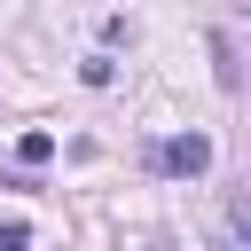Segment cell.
Instances as JSON below:
<instances>
[{"instance_id": "6da1fadb", "label": "cell", "mask_w": 251, "mask_h": 251, "mask_svg": "<svg viewBox=\"0 0 251 251\" xmlns=\"http://www.w3.org/2000/svg\"><path fill=\"white\" fill-rule=\"evenodd\" d=\"M149 165H157V173L196 180V173H212V133H173V141H157V149H149Z\"/></svg>"}, {"instance_id": "7a4b0ae2", "label": "cell", "mask_w": 251, "mask_h": 251, "mask_svg": "<svg viewBox=\"0 0 251 251\" xmlns=\"http://www.w3.org/2000/svg\"><path fill=\"white\" fill-rule=\"evenodd\" d=\"M16 157H24V165H47V157H55V133H24Z\"/></svg>"}, {"instance_id": "3957f363", "label": "cell", "mask_w": 251, "mask_h": 251, "mask_svg": "<svg viewBox=\"0 0 251 251\" xmlns=\"http://www.w3.org/2000/svg\"><path fill=\"white\" fill-rule=\"evenodd\" d=\"M78 78H86V86H110V78H118V63H110V55H86V63H78Z\"/></svg>"}, {"instance_id": "277c9868", "label": "cell", "mask_w": 251, "mask_h": 251, "mask_svg": "<svg viewBox=\"0 0 251 251\" xmlns=\"http://www.w3.org/2000/svg\"><path fill=\"white\" fill-rule=\"evenodd\" d=\"M0 251H31V227L24 220H0Z\"/></svg>"}, {"instance_id": "5b68a950", "label": "cell", "mask_w": 251, "mask_h": 251, "mask_svg": "<svg viewBox=\"0 0 251 251\" xmlns=\"http://www.w3.org/2000/svg\"><path fill=\"white\" fill-rule=\"evenodd\" d=\"M235 227H243V235H251V196H235Z\"/></svg>"}]
</instances>
